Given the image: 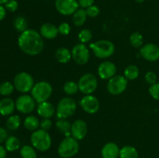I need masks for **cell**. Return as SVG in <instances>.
Returning <instances> with one entry per match:
<instances>
[{"instance_id": "cell-1", "label": "cell", "mask_w": 159, "mask_h": 158, "mask_svg": "<svg viewBox=\"0 0 159 158\" xmlns=\"http://www.w3.org/2000/svg\"><path fill=\"white\" fill-rule=\"evenodd\" d=\"M17 43L20 49L29 56L38 55L44 48L43 38L34 29H27L21 33Z\"/></svg>"}, {"instance_id": "cell-2", "label": "cell", "mask_w": 159, "mask_h": 158, "mask_svg": "<svg viewBox=\"0 0 159 158\" xmlns=\"http://www.w3.org/2000/svg\"><path fill=\"white\" fill-rule=\"evenodd\" d=\"M30 143L31 145L37 150L45 152L51 148L52 145V139L48 131L38 129L31 134Z\"/></svg>"}, {"instance_id": "cell-3", "label": "cell", "mask_w": 159, "mask_h": 158, "mask_svg": "<svg viewBox=\"0 0 159 158\" xmlns=\"http://www.w3.org/2000/svg\"><path fill=\"white\" fill-rule=\"evenodd\" d=\"M79 150V143L72 136H65L57 147V153L61 158H71Z\"/></svg>"}, {"instance_id": "cell-4", "label": "cell", "mask_w": 159, "mask_h": 158, "mask_svg": "<svg viewBox=\"0 0 159 158\" xmlns=\"http://www.w3.org/2000/svg\"><path fill=\"white\" fill-rule=\"evenodd\" d=\"M53 92L52 85L48 81H41L34 84L30 95L34 98L37 104L47 102L51 96Z\"/></svg>"}, {"instance_id": "cell-5", "label": "cell", "mask_w": 159, "mask_h": 158, "mask_svg": "<svg viewBox=\"0 0 159 158\" xmlns=\"http://www.w3.org/2000/svg\"><path fill=\"white\" fill-rule=\"evenodd\" d=\"M77 109L75 100L71 97H65L61 99L56 107V116L57 119H67L72 116Z\"/></svg>"}, {"instance_id": "cell-6", "label": "cell", "mask_w": 159, "mask_h": 158, "mask_svg": "<svg viewBox=\"0 0 159 158\" xmlns=\"http://www.w3.org/2000/svg\"><path fill=\"white\" fill-rule=\"evenodd\" d=\"M93 52L96 57L106 59L111 57L115 52V45L108 40H100L90 45Z\"/></svg>"}, {"instance_id": "cell-7", "label": "cell", "mask_w": 159, "mask_h": 158, "mask_svg": "<svg viewBox=\"0 0 159 158\" xmlns=\"http://www.w3.org/2000/svg\"><path fill=\"white\" fill-rule=\"evenodd\" d=\"M34 79L30 74L22 71L18 73L13 79V85L15 89L19 92L26 94L30 92L34 85Z\"/></svg>"}, {"instance_id": "cell-8", "label": "cell", "mask_w": 159, "mask_h": 158, "mask_svg": "<svg viewBox=\"0 0 159 158\" xmlns=\"http://www.w3.org/2000/svg\"><path fill=\"white\" fill-rule=\"evenodd\" d=\"M77 83L79 91L84 94H92L98 87L97 77L92 73H86L81 76Z\"/></svg>"}, {"instance_id": "cell-9", "label": "cell", "mask_w": 159, "mask_h": 158, "mask_svg": "<svg viewBox=\"0 0 159 158\" xmlns=\"http://www.w3.org/2000/svg\"><path fill=\"white\" fill-rule=\"evenodd\" d=\"M16 109L22 114L29 115L35 110L36 101L31 95L27 94H23L17 98L15 102Z\"/></svg>"}, {"instance_id": "cell-10", "label": "cell", "mask_w": 159, "mask_h": 158, "mask_svg": "<svg viewBox=\"0 0 159 158\" xmlns=\"http://www.w3.org/2000/svg\"><path fill=\"white\" fill-rule=\"evenodd\" d=\"M128 80L124 75H115L107 83V91L113 95L122 94L127 89Z\"/></svg>"}, {"instance_id": "cell-11", "label": "cell", "mask_w": 159, "mask_h": 158, "mask_svg": "<svg viewBox=\"0 0 159 158\" xmlns=\"http://www.w3.org/2000/svg\"><path fill=\"white\" fill-rule=\"evenodd\" d=\"M71 57L74 61L79 65L88 63L90 58V52L87 46L84 43H79L75 45L71 50Z\"/></svg>"}, {"instance_id": "cell-12", "label": "cell", "mask_w": 159, "mask_h": 158, "mask_svg": "<svg viewBox=\"0 0 159 158\" xmlns=\"http://www.w3.org/2000/svg\"><path fill=\"white\" fill-rule=\"evenodd\" d=\"M55 8L63 15H73L79 9L78 0H55Z\"/></svg>"}, {"instance_id": "cell-13", "label": "cell", "mask_w": 159, "mask_h": 158, "mask_svg": "<svg viewBox=\"0 0 159 158\" xmlns=\"http://www.w3.org/2000/svg\"><path fill=\"white\" fill-rule=\"evenodd\" d=\"M79 105L84 112L88 114H95L99 109V101L95 95L85 94L79 101Z\"/></svg>"}, {"instance_id": "cell-14", "label": "cell", "mask_w": 159, "mask_h": 158, "mask_svg": "<svg viewBox=\"0 0 159 158\" xmlns=\"http://www.w3.org/2000/svg\"><path fill=\"white\" fill-rule=\"evenodd\" d=\"M117 71L116 64L110 60H105L99 64L98 67V75L102 80H110L114 77Z\"/></svg>"}, {"instance_id": "cell-15", "label": "cell", "mask_w": 159, "mask_h": 158, "mask_svg": "<svg viewBox=\"0 0 159 158\" xmlns=\"http://www.w3.org/2000/svg\"><path fill=\"white\" fill-rule=\"evenodd\" d=\"M140 55L148 61H157L159 60V46L152 43H146L140 48Z\"/></svg>"}, {"instance_id": "cell-16", "label": "cell", "mask_w": 159, "mask_h": 158, "mask_svg": "<svg viewBox=\"0 0 159 158\" xmlns=\"http://www.w3.org/2000/svg\"><path fill=\"white\" fill-rule=\"evenodd\" d=\"M88 133V125L82 119H76L71 123V136L77 139L82 140L86 136Z\"/></svg>"}, {"instance_id": "cell-17", "label": "cell", "mask_w": 159, "mask_h": 158, "mask_svg": "<svg viewBox=\"0 0 159 158\" xmlns=\"http://www.w3.org/2000/svg\"><path fill=\"white\" fill-rule=\"evenodd\" d=\"M37 112L38 116L43 119H51L56 114V108L51 102L47 101L37 105Z\"/></svg>"}, {"instance_id": "cell-18", "label": "cell", "mask_w": 159, "mask_h": 158, "mask_svg": "<svg viewBox=\"0 0 159 158\" xmlns=\"http://www.w3.org/2000/svg\"><path fill=\"white\" fill-rule=\"evenodd\" d=\"M40 34L43 38L47 40H53L58 35V29L53 23H45L40 27Z\"/></svg>"}, {"instance_id": "cell-19", "label": "cell", "mask_w": 159, "mask_h": 158, "mask_svg": "<svg viewBox=\"0 0 159 158\" xmlns=\"http://www.w3.org/2000/svg\"><path fill=\"white\" fill-rule=\"evenodd\" d=\"M120 150L118 145L113 142H109L102 147L101 150L102 158H118L120 155Z\"/></svg>"}, {"instance_id": "cell-20", "label": "cell", "mask_w": 159, "mask_h": 158, "mask_svg": "<svg viewBox=\"0 0 159 158\" xmlns=\"http://www.w3.org/2000/svg\"><path fill=\"white\" fill-rule=\"evenodd\" d=\"M16 109V103L10 98H3L0 100V115L9 116Z\"/></svg>"}, {"instance_id": "cell-21", "label": "cell", "mask_w": 159, "mask_h": 158, "mask_svg": "<svg viewBox=\"0 0 159 158\" xmlns=\"http://www.w3.org/2000/svg\"><path fill=\"white\" fill-rule=\"evenodd\" d=\"M54 57L61 64H67L72 59L71 52L66 47H58L54 52Z\"/></svg>"}, {"instance_id": "cell-22", "label": "cell", "mask_w": 159, "mask_h": 158, "mask_svg": "<svg viewBox=\"0 0 159 158\" xmlns=\"http://www.w3.org/2000/svg\"><path fill=\"white\" fill-rule=\"evenodd\" d=\"M23 125L29 131L34 132L40 127V120L33 115H28L23 120Z\"/></svg>"}, {"instance_id": "cell-23", "label": "cell", "mask_w": 159, "mask_h": 158, "mask_svg": "<svg viewBox=\"0 0 159 158\" xmlns=\"http://www.w3.org/2000/svg\"><path fill=\"white\" fill-rule=\"evenodd\" d=\"M87 16L88 15H87L86 10L85 9H82V8H79L72 15L73 23L79 27L82 26L86 21Z\"/></svg>"}, {"instance_id": "cell-24", "label": "cell", "mask_w": 159, "mask_h": 158, "mask_svg": "<svg viewBox=\"0 0 159 158\" xmlns=\"http://www.w3.org/2000/svg\"><path fill=\"white\" fill-rule=\"evenodd\" d=\"M56 128L60 133L65 135V136H71V123L67 119H58L55 123Z\"/></svg>"}, {"instance_id": "cell-25", "label": "cell", "mask_w": 159, "mask_h": 158, "mask_svg": "<svg viewBox=\"0 0 159 158\" xmlns=\"http://www.w3.org/2000/svg\"><path fill=\"white\" fill-rule=\"evenodd\" d=\"M120 158H138V152L132 146H124L120 150Z\"/></svg>"}, {"instance_id": "cell-26", "label": "cell", "mask_w": 159, "mask_h": 158, "mask_svg": "<svg viewBox=\"0 0 159 158\" xmlns=\"http://www.w3.org/2000/svg\"><path fill=\"white\" fill-rule=\"evenodd\" d=\"M21 125V118L18 115H11L8 117L6 122V128L11 131L18 129Z\"/></svg>"}, {"instance_id": "cell-27", "label": "cell", "mask_w": 159, "mask_h": 158, "mask_svg": "<svg viewBox=\"0 0 159 158\" xmlns=\"http://www.w3.org/2000/svg\"><path fill=\"white\" fill-rule=\"evenodd\" d=\"M140 74L139 68L134 64L128 65L127 68L124 69V76L128 81H134L138 77Z\"/></svg>"}, {"instance_id": "cell-28", "label": "cell", "mask_w": 159, "mask_h": 158, "mask_svg": "<svg viewBox=\"0 0 159 158\" xmlns=\"http://www.w3.org/2000/svg\"><path fill=\"white\" fill-rule=\"evenodd\" d=\"M20 141L16 136H11L7 138L5 142V148L7 151L13 152L20 149Z\"/></svg>"}, {"instance_id": "cell-29", "label": "cell", "mask_w": 159, "mask_h": 158, "mask_svg": "<svg viewBox=\"0 0 159 158\" xmlns=\"http://www.w3.org/2000/svg\"><path fill=\"white\" fill-rule=\"evenodd\" d=\"M13 26L16 30L20 32V33L28 29V22L26 18L22 15L16 16L13 20Z\"/></svg>"}, {"instance_id": "cell-30", "label": "cell", "mask_w": 159, "mask_h": 158, "mask_svg": "<svg viewBox=\"0 0 159 158\" xmlns=\"http://www.w3.org/2000/svg\"><path fill=\"white\" fill-rule=\"evenodd\" d=\"M63 91L67 95H74L78 91H79L78 83L73 81H66L64 84Z\"/></svg>"}, {"instance_id": "cell-31", "label": "cell", "mask_w": 159, "mask_h": 158, "mask_svg": "<svg viewBox=\"0 0 159 158\" xmlns=\"http://www.w3.org/2000/svg\"><path fill=\"white\" fill-rule=\"evenodd\" d=\"M36 150L33 146L24 145L20 150V156L22 158H37Z\"/></svg>"}, {"instance_id": "cell-32", "label": "cell", "mask_w": 159, "mask_h": 158, "mask_svg": "<svg viewBox=\"0 0 159 158\" xmlns=\"http://www.w3.org/2000/svg\"><path fill=\"white\" fill-rule=\"evenodd\" d=\"M15 87L13 83L9 81H4L0 84V94L2 96H9L12 94Z\"/></svg>"}, {"instance_id": "cell-33", "label": "cell", "mask_w": 159, "mask_h": 158, "mask_svg": "<svg viewBox=\"0 0 159 158\" xmlns=\"http://www.w3.org/2000/svg\"><path fill=\"white\" fill-rule=\"evenodd\" d=\"M93 33L89 29H83L79 33L78 35V39L79 42L84 44H86L87 43H89L93 40Z\"/></svg>"}, {"instance_id": "cell-34", "label": "cell", "mask_w": 159, "mask_h": 158, "mask_svg": "<svg viewBox=\"0 0 159 158\" xmlns=\"http://www.w3.org/2000/svg\"><path fill=\"white\" fill-rule=\"evenodd\" d=\"M130 43L134 47L141 48L143 46V36L139 32H134L130 36Z\"/></svg>"}, {"instance_id": "cell-35", "label": "cell", "mask_w": 159, "mask_h": 158, "mask_svg": "<svg viewBox=\"0 0 159 158\" xmlns=\"http://www.w3.org/2000/svg\"><path fill=\"white\" fill-rule=\"evenodd\" d=\"M149 94H151L152 98L155 100L159 101V83L156 82V83L153 84V85H150L149 87Z\"/></svg>"}, {"instance_id": "cell-36", "label": "cell", "mask_w": 159, "mask_h": 158, "mask_svg": "<svg viewBox=\"0 0 159 158\" xmlns=\"http://www.w3.org/2000/svg\"><path fill=\"white\" fill-rule=\"evenodd\" d=\"M57 29H58L59 34L62 36L68 35L71 30V26L67 23H61L57 26Z\"/></svg>"}, {"instance_id": "cell-37", "label": "cell", "mask_w": 159, "mask_h": 158, "mask_svg": "<svg viewBox=\"0 0 159 158\" xmlns=\"http://www.w3.org/2000/svg\"><path fill=\"white\" fill-rule=\"evenodd\" d=\"M85 10H86L87 15H88L89 17H90V18H95V17L98 16L99 12H100V10H99V7L95 6V5H93V6H89V7L87 8Z\"/></svg>"}, {"instance_id": "cell-38", "label": "cell", "mask_w": 159, "mask_h": 158, "mask_svg": "<svg viewBox=\"0 0 159 158\" xmlns=\"http://www.w3.org/2000/svg\"><path fill=\"white\" fill-rule=\"evenodd\" d=\"M144 79L148 84L152 85L157 82V75L154 71H149L146 72L145 75H144Z\"/></svg>"}, {"instance_id": "cell-39", "label": "cell", "mask_w": 159, "mask_h": 158, "mask_svg": "<svg viewBox=\"0 0 159 158\" xmlns=\"http://www.w3.org/2000/svg\"><path fill=\"white\" fill-rule=\"evenodd\" d=\"M19 4L16 0H9L5 4V8L6 10L10 12H14L18 9Z\"/></svg>"}, {"instance_id": "cell-40", "label": "cell", "mask_w": 159, "mask_h": 158, "mask_svg": "<svg viewBox=\"0 0 159 158\" xmlns=\"http://www.w3.org/2000/svg\"><path fill=\"white\" fill-rule=\"evenodd\" d=\"M53 122L51 119H43L40 121V129L44 130V131H49L51 129Z\"/></svg>"}, {"instance_id": "cell-41", "label": "cell", "mask_w": 159, "mask_h": 158, "mask_svg": "<svg viewBox=\"0 0 159 158\" xmlns=\"http://www.w3.org/2000/svg\"><path fill=\"white\" fill-rule=\"evenodd\" d=\"M78 2H79V6L81 8L86 9L87 8L94 4L95 0H78Z\"/></svg>"}, {"instance_id": "cell-42", "label": "cell", "mask_w": 159, "mask_h": 158, "mask_svg": "<svg viewBox=\"0 0 159 158\" xmlns=\"http://www.w3.org/2000/svg\"><path fill=\"white\" fill-rule=\"evenodd\" d=\"M8 137H9V136H8L7 130L3 128V127L0 126V144L6 142Z\"/></svg>"}, {"instance_id": "cell-43", "label": "cell", "mask_w": 159, "mask_h": 158, "mask_svg": "<svg viewBox=\"0 0 159 158\" xmlns=\"http://www.w3.org/2000/svg\"><path fill=\"white\" fill-rule=\"evenodd\" d=\"M6 9L5 6L0 5V21L4 20L6 16Z\"/></svg>"}, {"instance_id": "cell-44", "label": "cell", "mask_w": 159, "mask_h": 158, "mask_svg": "<svg viewBox=\"0 0 159 158\" xmlns=\"http://www.w3.org/2000/svg\"><path fill=\"white\" fill-rule=\"evenodd\" d=\"M6 152H7V150H6L5 147H2L0 144V158H6Z\"/></svg>"}, {"instance_id": "cell-45", "label": "cell", "mask_w": 159, "mask_h": 158, "mask_svg": "<svg viewBox=\"0 0 159 158\" xmlns=\"http://www.w3.org/2000/svg\"><path fill=\"white\" fill-rule=\"evenodd\" d=\"M8 1H9V0H0V5H2H2H5Z\"/></svg>"}, {"instance_id": "cell-46", "label": "cell", "mask_w": 159, "mask_h": 158, "mask_svg": "<svg viewBox=\"0 0 159 158\" xmlns=\"http://www.w3.org/2000/svg\"><path fill=\"white\" fill-rule=\"evenodd\" d=\"M134 1L138 3H142L143 2H144L145 0H134Z\"/></svg>"}, {"instance_id": "cell-47", "label": "cell", "mask_w": 159, "mask_h": 158, "mask_svg": "<svg viewBox=\"0 0 159 158\" xmlns=\"http://www.w3.org/2000/svg\"><path fill=\"white\" fill-rule=\"evenodd\" d=\"M39 158H46V157H43V156H42V157H39Z\"/></svg>"}, {"instance_id": "cell-48", "label": "cell", "mask_w": 159, "mask_h": 158, "mask_svg": "<svg viewBox=\"0 0 159 158\" xmlns=\"http://www.w3.org/2000/svg\"><path fill=\"white\" fill-rule=\"evenodd\" d=\"M47 1H51V0H47Z\"/></svg>"}, {"instance_id": "cell-49", "label": "cell", "mask_w": 159, "mask_h": 158, "mask_svg": "<svg viewBox=\"0 0 159 158\" xmlns=\"http://www.w3.org/2000/svg\"><path fill=\"white\" fill-rule=\"evenodd\" d=\"M0 95H1V94H0Z\"/></svg>"}]
</instances>
